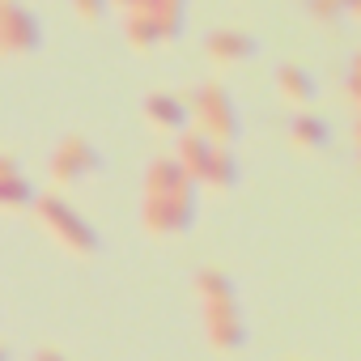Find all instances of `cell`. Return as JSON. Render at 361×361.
Returning <instances> with one entry per match:
<instances>
[{
  "label": "cell",
  "mask_w": 361,
  "mask_h": 361,
  "mask_svg": "<svg viewBox=\"0 0 361 361\" xmlns=\"http://www.w3.org/2000/svg\"><path fill=\"white\" fill-rule=\"evenodd\" d=\"M255 51H259V43H255V35L243 30V26H221V30H213V35L204 39V56H209L217 68H238V64H247Z\"/></svg>",
  "instance_id": "cell-7"
},
{
  "label": "cell",
  "mask_w": 361,
  "mask_h": 361,
  "mask_svg": "<svg viewBox=\"0 0 361 361\" xmlns=\"http://www.w3.org/2000/svg\"><path fill=\"white\" fill-rule=\"evenodd\" d=\"M289 145H293L298 153H323V149L331 145L327 119H319L314 111H298V115L289 119Z\"/></svg>",
  "instance_id": "cell-10"
},
{
  "label": "cell",
  "mask_w": 361,
  "mask_h": 361,
  "mask_svg": "<svg viewBox=\"0 0 361 361\" xmlns=\"http://www.w3.org/2000/svg\"><path fill=\"white\" fill-rule=\"evenodd\" d=\"M30 209H35V221L47 230V238H51L56 247H64V251H73V255H94V251H98V230H94L60 192L35 196Z\"/></svg>",
  "instance_id": "cell-2"
},
{
  "label": "cell",
  "mask_w": 361,
  "mask_h": 361,
  "mask_svg": "<svg viewBox=\"0 0 361 361\" xmlns=\"http://www.w3.org/2000/svg\"><path fill=\"white\" fill-rule=\"evenodd\" d=\"M188 106V119L196 123V132L213 145V149H230L234 136H238V111H234V98L221 81H204L196 90H183L178 94Z\"/></svg>",
  "instance_id": "cell-1"
},
{
  "label": "cell",
  "mask_w": 361,
  "mask_h": 361,
  "mask_svg": "<svg viewBox=\"0 0 361 361\" xmlns=\"http://www.w3.org/2000/svg\"><path fill=\"white\" fill-rule=\"evenodd\" d=\"M196 226V188H178L166 196H145V230L153 238H174Z\"/></svg>",
  "instance_id": "cell-3"
},
{
  "label": "cell",
  "mask_w": 361,
  "mask_h": 361,
  "mask_svg": "<svg viewBox=\"0 0 361 361\" xmlns=\"http://www.w3.org/2000/svg\"><path fill=\"white\" fill-rule=\"evenodd\" d=\"M43 30L22 0H0V56H35Z\"/></svg>",
  "instance_id": "cell-4"
},
{
  "label": "cell",
  "mask_w": 361,
  "mask_h": 361,
  "mask_svg": "<svg viewBox=\"0 0 361 361\" xmlns=\"http://www.w3.org/2000/svg\"><path fill=\"white\" fill-rule=\"evenodd\" d=\"M30 200H35V192H30V183H26V174L0 178V209H22V204H30Z\"/></svg>",
  "instance_id": "cell-18"
},
{
  "label": "cell",
  "mask_w": 361,
  "mask_h": 361,
  "mask_svg": "<svg viewBox=\"0 0 361 361\" xmlns=\"http://www.w3.org/2000/svg\"><path fill=\"white\" fill-rule=\"evenodd\" d=\"M204 331L217 353H238L247 344V323L238 314V302H209L204 306Z\"/></svg>",
  "instance_id": "cell-6"
},
{
  "label": "cell",
  "mask_w": 361,
  "mask_h": 361,
  "mask_svg": "<svg viewBox=\"0 0 361 361\" xmlns=\"http://www.w3.org/2000/svg\"><path fill=\"white\" fill-rule=\"evenodd\" d=\"M183 9H188V0H140L136 5V13L153 22L161 43L178 39V30H183Z\"/></svg>",
  "instance_id": "cell-11"
},
{
  "label": "cell",
  "mask_w": 361,
  "mask_h": 361,
  "mask_svg": "<svg viewBox=\"0 0 361 361\" xmlns=\"http://www.w3.org/2000/svg\"><path fill=\"white\" fill-rule=\"evenodd\" d=\"M357 77H361V64L348 68V98H353V102H357Z\"/></svg>",
  "instance_id": "cell-23"
},
{
  "label": "cell",
  "mask_w": 361,
  "mask_h": 361,
  "mask_svg": "<svg viewBox=\"0 0 361 361\" xmlns=\"http://www.w3.org/2000/svg\"><path fill=\"white\" fill-rule=\"evenodd\" d=\"M178 188H196V183H192L183 170H178L174 157L149 161V170H145V196H166V192H178Z\"/></svg>",
  "instance_id": "cell-13"
},
{
  "label": "cell",
  "mask_w": 361,
  "mask_h": 361,
  "mask_svg": "<svg viewBox=\"0 0 361 361\" xmlns=\"http://www.w3.org/2000/svg\"><path fill=\"white\" fill-rule=\"evenodd\" d=\"M276 94H281V102H285V106H293V111H306V106L314 102L319 85H314L310 68H302V64H285V68L276 73Z\"/></svg>",
  "instance_id": "cell-9"
},
{
  "label": "cell",
  "mask_w": 361,
  "mask_h": 361,
  "mask_svg": "<svg viewBox=\"0 0 361 361\" xmlns=\"http://www.w3.org/2000/svg\"><path fill=\"white\" fill-rule=\"evenodd\" d=\"M314 22H340V18H361V0H310Z\"/></svg>",
  "instance_id": "cell-17"
},
{
  "label": "cell",
  "mask_w": 361,
  "mask_h": 361,
  "mask_svg": "<svg viewBox=\"0 0 361 361\" xmlns=\"http://www.w3.org/2000/svg\"><path fill=\"white\" fill-rule=\"evenodd\" d=\"M200 183H204L209 192H230V188L238 183V161H234L230 149H213V153H209V166H204V174H200Z\"/></svg>",
  "instance_id": "cell-14"
},
{
  "label": "cell",
  "mask_w": 361,
  "mask_h": 361,
  "mask_svg": "<svg viewBox=\"0 0 361 361\" xmlns=\"http://www.w3.org/2000/svg\"><path fill=\"white\" fill-rule=\"evenodd\" d=\"M22 174V161L13 153H0V178H18Z\"/></svg>",
  "instance_id": "cell-20"
},
{
  "label": "cell",
  "mask_w": 361,
  "mask_h": 361,
  "mask_svg": "<svg viewBox=\"0 0 361 361\" xmlns=\"http://www.w3.org/2000/svg\"><path fill=\"white\" fill-rule=\"evenodd\" d=\"M90 170H98V153L85 136H64L51 153V183L56 188H68L77 178H85Z\"/></svg>",
  "instance_id": "cell-5"
},
{
  "label": "cell",
  "mask_w": 361,
  "mask_h": 361,
  "mask_svg": "<svg viewBox=\"0 0 361 361\" xmlns=\"http://www.w3.org/2000/svg\"><path fill=\"white\" fill-rule=\"evenodd\" d=\"M136 5H140V0H106V9H119L123 18H128V13H136Z\"/></svg>",
  "instance_id": "cell-21"
},
{
  "label": "cell",
  "mask_w": 361,
  "mask_h": 361,
  "mask_svg": "<svg viewBox=\"0 0 361 361\" xmlns=\"http://www.w3.org/2000/svg\"><path fill=\"white\" fill-rule=\"evenodd\" d=\"M35 361H68V357H64L60 348H51V344H47V348H39V353H35Z\"/></svg>",
  "instance_id": "cell-22"
},
{
  "label": "cell",
  "mask_w": 361,
  "mask_h": 361,
  "mask_svg": "<svg viewBox=\"0 0 361 361\" xmlns=\"http://www.w3.org/2000/svg\"><path fill=\"white\" fill-rule=\"evenodd\" d=\"M209 153H213V145L192 128V132H178V145H174V161H178V170H183L192 183H200V174H204V166H209Z\"/></svg>",
  "instance_id": "cell-12"
},
{
  "label": "cell",
  "mask_w": 361,
  "mask_h": 361,
  "mask_svg": "<svg viewBox=\"0 0 361 361\" xmlns=\"http://www.w3.org/2000/svg\"><path fill=\"white\" fill-rule=\"evenodd\" d=\"M0 361H9V344L5 340H0Z\"/></svg>",
  "instance_id": "cell-24"
},
{
  "label": "cell",
  "mask_w": 361,
  "mask_h": 361,
  "mask_svg": "<svg viewBox=\"0 0 361 361\" xmlns=\"http://www.w3.org/2000/svg\"><path fill=\"white\" fill-rule=\"evenodd\" d=\"M145 123L153 132H188V106L178 94L170 90H157L145 98Z\"/></svg>",
  "instance_id": "cell-8"
},
{
  "label": "cell",
  "mask_w": 361,
  "mask_h": 361,
  "mask_svg": "<svg viewBox=\"0 0 361 361\" xmlns=\"http://www.w3.org/2000/svg\"><path fill=\"white\" fill-rule=\"evenodd\" d=\"M73 13H77V22L94 26V22H102V13H106V0H73Z\"/></svg>",
  "instance_id": "cell-19"
},
{
  "label": "cell",
  "mask_w": 361,
  "mask_h": 361,
  "mask_svg": "<svg viewBox=\"0 0 361 361\" xmlns=\"http://www.w3.org/2000/svg\"><path fill=\"white\" fill-rule=\"evenodd\" d=\"M196 293H200V302L209 306V302H234V281H230V272L226 268H200L196 272Z\"/></svg>",
  "instance_id": "cell-15"
},
{
  "label": "cell",
  "mask_w": 361,
  "mask_h": 361,
  "mask_svg": "<svg viewBox=\"0 0 361 361\" xmlns=\"http://www.w3.org/2000/svg\"><path fill=\"white\" fill-rule=\"evenodd\" d=\"M123 30H128V43H132V51H153L161 39H157V30H153V22L149 18H140V13H128L123 18Z\"/></svg>",
  "instance_id": "cell-16"
}]
</instances>
